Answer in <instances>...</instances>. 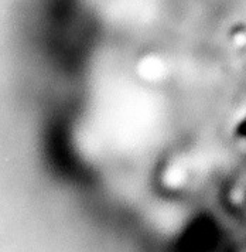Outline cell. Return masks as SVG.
<instances>
[{"label":"cell","mask_w":246,"mask_h":252,"mask_svg":"<svg viewBox=\"0 0 246 252\" xmlns=\"http://www.w3.org/2000/svg\"><path fill=\"white\" fill-rule=\"evenodd\" d=\"M238 135L244 139V140H246V119L238 126Z\"/></svg>","instance_id":"obj_1"}]
</instances>
